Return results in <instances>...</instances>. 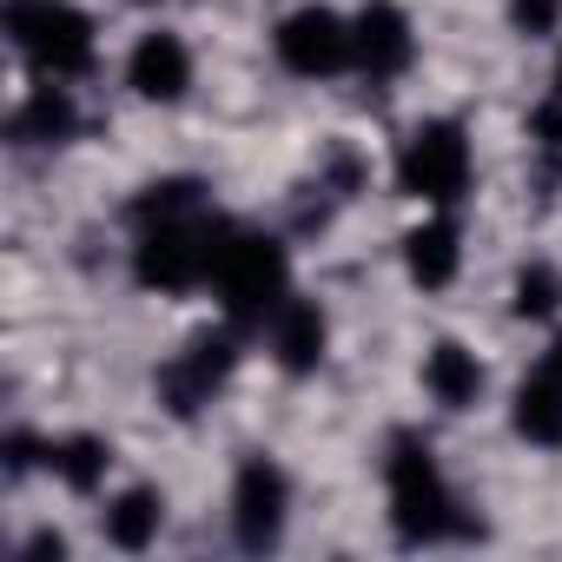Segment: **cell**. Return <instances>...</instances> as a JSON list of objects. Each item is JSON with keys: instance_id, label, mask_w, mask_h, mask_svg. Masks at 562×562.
<instances>
[{"instance_id": "obj_8", "label": "cell", "mask_w": 562, "mask_h": 562, "mask_svg": "<svg viewBox=\"0 0 562 562\" xmlns=\"http://www.w3.org/2000/svg\"><path fill=\"white\" fill-rule=\"evenodd\" d=\"M238 338H245L238 325H218V331H199L186 351H172V364L159 371V397H166L172 417H199L218 397V384L238 364Z\"/></svg>"}, {"instance_id": "obj_13", "label": "cell", "mask_w": 562, "mask_h": 562, "mask_svg": "<svg viewBox=\"0 0 562 562\" xmlns=\"http://www.w3.org/2000/svg\"><path fill=\"white\" fill-rule=\"evenodd\" d=\"M483 358L470 351V345H457V338H437L430 351H424V391H430V404L437 411H476L483 404Z\"/></svg>"}, {"instance_id": "obj_21", "label": "cell", "mask_w": 562, "mask_h": 562, "mask_svg": "<svg viewBox=\"0 0 562 562\" xmlns=\"http://www.w3.org/2000/svg\"><path fill=\"white\" fill-rule=\"evenodd\" d=\"M549 93L562 100V54H555V74H549Z\"/></svg>"}, {"instance_id": "obj_15", "label": "cell", "mask_w": 562, "mask_h": 562, "mask_svg": "<svg viewBox=\"0 0 562 562\" xmlns=\"http://www.w3.org/2000/svg\"><path fill=\"white\" fill-rule=\"evenodd\" d=\"M74 126H80V113H74L67 80H41V87L14 106L8 139H14V146H60V139H74Z\"/></svg>"}, {"instance_id": "obj_2", "label": "cell", "mask_w": 562, "mask_h": 562, "mask_svg": "<svg viewBox=\"0 0 562 562\" xmlns=\"http://www.w3.org/2000/svg\"><path fill=\"white\" fill-rule=\"evenodd\" d=\"M212 299L225 312V325L238 331H265L271 312L292 299V258L271 232L258 225H238L225 218V238H218V258H212Z\"/></svg>"}, {"instance_id": "obj_7", "label": "cell", "mask_w": 562, "mask_h": 562, "mask_svg": "<svg viewBox=\"0 0 562 562\" xmlns=\"http://www.w3.org/2000/svg\"><path fill=\"white\" fill-rule=\"evenodd\" d=\"M285 522H292V476L271 457H245L232 470V542L245 555H265L285 542Z\"/></svg>"}, {"instance_id": "obj_19", "label": "cell", "mask_w": 562, "mask_h": 562, "mask_svg": "<svg viewBox=\"0 0 562 562\" xmlns=\"http://www.w3.org/2000/svg\"><path fill=\"white\" fill-rule=\"evenodd\" d=\"M509 299H516V305H509L516 318H549V312L562 305V278H555L549 265H522V271H516V292H509Z\"/></svg>"}, {"instance_id": "obj_14", "label": "cell", "mask_w": 562, "mask_h": 562, "mask_svg": "<svg viewBox=\"0 0 562 562\" xmlns=\"http://www.w3.org/2000/svg\"><path fill=\"white\" fill-rule=\"evenodd\" d=\"M159 529H166V490H153V483H126V490L106 496V509H100V536H106L120 555L153 549Z\"/></svg>"}, {"instance_id": "obj_6", "label": "cell", "mask_w": 562, "mask_h": 562, "mask_svg": "<svg viewBox=\"0 0 562 562\" xmlns=\"http://www.w3.org/2000/svg\"><path fill=\"white\" fill-rule=\"evenodd\" d=\"M271 60L292 80H338V74H351V14L325 8V0H305V8H292L271 27Z\"/></svg>"}, {"instance_id": "obj_18", "label": "cell", "mask_w": 562, "mask_h": 562, "mask_svg": "<svg viewBox=\"0 0 562 562\" xmlns=\"http://www.w3.org/2000/svg\"><path fill=\"white\" fill-rule=\"evenodd\" d=\"M199 205H212V199H205V179H186V172H166V179H146V186L133 192V205H126V218L139 225V218H172V212H199Z\"/></svg>"}, {"instance_id": "obj_9", "label": "cell", "mask_w": 562, "mask_h": 562, "mask_svg": "<svg viewBox=\"0 0 562 562\" xmlns=\"http://www.w3.org/2000/svg\"><path fill=\"white\" fill-rule=\"evenodd\" d=\"M417 60V27L411 14L397 8V0H364V8L351 14V74L364 80H404Z\"/></svg>"}, {"instance_id": "obj_12", "label": "cell", "mask_w": 562, "mask_h": 562, "mask_svg": "<svg viewBox=\"0 0 562 562\" xmlns=\"http://www.w3.org/2000/svg\"><path fill=\"white\" fill-rule=\"evenodd\" d=\"M404 271H411V285L424 292H443L450 278L463 271V232L450 212H424V225L404 232Z\"/></svg>"}, {"instance_id": "obj_20", "label": "cell", "mask_w": 562, "mask_h": 562, "mask_svg": "<svg viewBox=\"0 0 562 562\" xmlns=\"http://www.w3.org/2000/svg\"><path fill=\"white\" fill-rule=\"evenodd\" d=\"M509 27L529 34V41L562 34V0H509Z\"/></svg>"}, {"instance_id": "obj_10", "label": "cell", "mask_w": 562, "mask_h": 562, "mask_svg": "<svg viewBox=\"0 0 562 562\" xmlns=\"http://www.w3.org/2000/svg\"><path fill=\"white\" fill-rule=\"evenodd\" d=\"M192 80H199L192 47H186L172 27H153V34L133 41V54H126V87H133V100H146V106H179V100L192 93Z\"/></svg>"}, {"instance_id": "obj_22", "label": "cell", "mask_w": 562, "mask_h": 562, "mask_svg": "<svg viewBox=\"0 0 562 562\" xmlns=\"http://www.w3.org/2000/svg\"><path fill=\"white\" fill-rule=\"evenodd\" d=\"M139 8H166V0H139Z\"/></svg>"}, {"instance_id": "obj_11", "label": "cell", "mask_w": 562, "mask_h": 562, "mask_svg": "<svg viewBox=\"0 0 562 562\" xmlns=\"http://www.w3.org/2000/svg\"><path fill=\"white\" fill-rule=\"evenodd\" d=\"M265 345H271V358H278V371H285V378H312L325 364V351H331V312L318 299H299L292 292L285 305L271 312Z\"/></svg>"}, {"instance_id": "obj_1", "label": "cell", "mask_w": 562, "mask_h": 562, "mask_svg": "<svg viewBox=\"0 0 562 562\" xmlns=\"http://www.w3.org/2000/svg\"><path fill=\"white\" fill-rule=\"evenodd\" d=\"M384 503H391V529H397L404 549H430V542L470 536L463 496L450 490L437 450L417 430H391V443H384Z\"/></svg>"}, {"instance_id": "obj_4", "label": "cell", "mask_w": 562, "mask_h": 562, "mask_svg": "<svg viewBox=\"0 0 562 562\" xmlns=\"http://www.w3.org/2000/svg\"><path fill=\"white\" fill-rule=\"evenodd\" d=\"M8 34H14L21 60L41 80H87L93 60H100L93 14L74 8V0H14V8H8Z\"/></svg>"}, {"instance_id": "obj_16", "label": "cell", "mask_w": 562, "mask_h": 562, "mask_svg": "<svg viewBox=\"0 0 562 562\" xmlns=\"http://www.w3.org/2000/svg\"><path fill=\"white\" fill-rule=\"evenodd\" d=\"M509 424L522 443H542V450H562V384L536 364L522 384H516V404H509Z\"/></svg>"}, {"instance_id": "obj_5", "label": "cell", "mask_w": 562, "mask_h": 562, "mask_svg": "<svg viewBox=\"0 0 562 562\" xmlns=\"http://www.w3.org/2000/svg\"><path fill=\"white\" fill-rule=\"evenodd\" d=\"M397 186L424 212H457L476 186V153L457 120H417L397 146Z\"/></svg>"}, {"instance_id": "obj_17", "label": "cell", "mask_w": 562, "mask_h": 562, "mask_svg": "<svg viewBox=\"0 0 562 562\" xmlns=\"http://www.w3.org/2000/svg\"><path fill=\"white\" fill-rule=\"evenodd\" d=\"M47 470H54L74 496H100V490H106V470H113V443L93 437V430L54 437V443H47Z\"/></svg>"}, {"instance_id": "obj_3", "label": "cell", "mask_w": 562, "mask_h": 562, "mask_svg": "<svg viewBox=\"0 0 562 562\" xmlns=\"http://www.w3.org/2000/svg\"><path fill=\"white\" fill-rule=\"evenodd\" d=\"M218 238H225V218L212 205L172 212V218H139L133 225V285L159 292V299H186V292L212 285Z\"/></svg>"}]
</instances>
